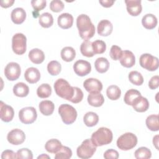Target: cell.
Here are the masks:
<instances>
[{"mask_svg":"<svg viewBox=\"0 0 159 159\" xmlns=\"http://www.w3.org/2000/svg\"><path fill=\"white\" fill-rule=\"evenodd\" d=\"M76 26L80 36L84 40L92 38L95 34V27L86 14H82L78 16Z\"/></svg>","mask_w":159,"mask_h":159,"instance_id":"cell-1","label":"cell"},{"mask_svg":"<svg viewBox=\"0 0 159 159\" xmlns=\"http://www.w3.org/2000/svg\"><path fill=\"white\" fill-rule=\"evenodd\" d=\"M113 138L112 131L107 127H100L96 132L93 133L91 140L96 146H102L110 143Z\"/></svg>","mask_w":159,"mask_h":159,"instance_id":"cell-2","label":"cell"},{"mask_svg":"<svg viewBox=\"0 0 159 159\" xmlns=\"http://www.w3.org/2000/svg\"><path fill=\"white\" fill-rule=\"evenodd\" d=\"M54 89L58 96L68 101L71 100L74 94V87L63 78H59L55 82Z\"/></svg>","mask_w":159,"mask_h":159,"instance_id":"cell-3","label":"cell"},{"mask_svg":"<svg viewBox=\"0 0 159 159\" xmlns=\"http://www.w3.org/2000/svg\"><path fill=\"white\" fill-rule=\"evenodd\" d=\"M58 113L62 121L67 125L73 124L77 117V112L75 107L68 104H61L58 107Z\"/></svg>","mask_w":159,"mask_h":159,"instance_id":"cell-4","label":"cell"},{"mask_svg":"<svg viewBox=\"0 0 159 159\" xmlns=\"http://www.w3.org/2000/svg\"><path fill=\"white\" fill-rule=\"evenodd\" d=\"M137 143V136L131 132H126L120 135L117 140V146L121 150H129Z\"/></svg>","mask_w":159,"mask_h":159,"instance_id":"cell-5","label":"cell"},{"mask_svg":"<svg viewBox=\"0 0 159 159\" xmlns=\"http://www.w3.org/2000/svg\"><path fill=\"white\" fill-rule=\"evenodd\" d=\"M96 150V146L91 139L84 140L77 148L76 153L79 158L87 159L91 158Z\"/></svg>","mask_w":159,"mask_h":159,"instance_id":"cell-6","label":"cell"},{"mask_svg":"<svg viewBox=\"0 0 159 159\" xmlns=\"http://www.w3.org/2000/svg\"><path fill=\"white\" fill-rule=\"evenodd\" d=\"M12 48L17 55L24 54L27 48V38L22 33H17L12 38Z\"/></svg>","mask_w":159,"mask_h":159,"instance_id":"cell-7","label":"cell"},{"mask_svg":"<svg viewBox=\"0 0 159 159\" xmlns=\"http://www.w3.org/2000/svg\"><path fill=\"white\" fill-rule=\"evenodd\" d=\"M139 63L142 68L150 71L157 70L159 66L158 58L149 53L142 54L139 58Z\"/></svg>","mask_w":159,"mask_h":159,"instance_id":"cell-8","label":"cell"},{"mask_svg":"<svg viewBox=\"0 0 159 159\" xmlns=\"http://www.w3.org/2000/svg\"><path fill=\"white\" fill-rule=\"evenodd\" d=\"M37 117L36 109L34 107H25L19 112V118L20 122L25 124L33 123Z\"/></svg>","mask_w":159,"mask_h":159,"instance_id":"cell-9","label":"cell"},{"mask_svg":"<svg viewBox=\"0 0 159 159\" xmlns=\"http://www.w3.org/2000/svg\"><path fill=\"white\" fill-rule=\"evenodd\" d=\"M20 66L16 62L9 63L4 69L5 76L9 81L17 80L20 75Z\"/></svg>","mask_w":159,"mask_h":159,"instance_id":"cell-10","label":"cell"},{"mask_svg":"<svg viewBox=\"0 0 159 159\" xmlns=\"http://www.w3.org/2000/svg\"><path fill=\"white\" fill-rule=\"evenodd\" d=\"M7 139L11 144L18 145L22 144L25 141V135L22 130L14 129L7 134Z\"/></svg>","mask_w":159,"mask_h":159,"instance_id":"cell-11","label":"cell"},{"mask_svg":"<svg viewBox=\"0 0 159 159\" xmlns=\"http://www.w3.org/2000/svg\"><path fill=\"white\" fill-rule=\"evenodd\" d=\"M75 73L80 76H84L88 75L91 71V66L89 62L83 60L76 61L73 65Z\"/></svg>","mask_w":159,"mask_h":159,"instance_id":"cell-12","label":"cell"},{"mask_svg":"<svg viewBox=\"0 0 159 159\" xmlns=\"http://www.w3.org/2000/svg\"><path fill=\"white\" fill-rule=\"evenodd\" d=\"M84 89L89 93L101 92L102 89V83L96 78H88L83 83Z\"/></svg>","mask_w":159,"mask_h":159,"instance_id":"cell-13","label":"cell"},{"mask_svg":"<svg viewBox=\"0 0 159 159\" xmlns=\"http://www.w3.org/2000/svg\"><path fill=\"white\" fill-rule=\"evenodd\" d=\"M126 8L128 13L132 16H137L142 12V4L140 0H125Z\"/></svg>","mask_w":159,"mask_h":159,"instance_id":"cell-14","label":"cell"},{"mask_svg":"<svg viewBox=\"0 0 159 159\" xmlns=\"http://www.w3.org/2000/svg\"><path fill=\"white\" fill-rule=\"evenodd\" d=\"M14 116V111L13 108L6 104L2 101L0 102V116L2 121L9 122L11 121Z\"/></svg>","mask_w":159,"mask_h":159,"instance_id":"cell-15","label":"cell"},{"mask_svg":"<svg viewBox=\"0 0 159 159\" xmlns=\"http://www.w3.org/2000/svg\"><path fill=\"white\" fill-rule=\"evenodd\" d=\"M119 60L120 64L125 68H131L135 63V57L134 53L129 50L122 51V54Z\"/></svg>","mask_w":159,"mask_h":159,"instance_id":"cell-16","label":"cell"},{"mask_svg":"<svg viewBox=\"0 0 159 159\" xmlns=\"http://www.w3.org/2000/svg\"><path fill=\"white\" fill-rule=\"evenodd\" d=\"M98 34L101 36L106 37L109 35L113 30L112 23L106 19L101 20L98 25L97 27Z\"/></svg>","mask_w":159,"mask_h":159,"instance_id":"cell-17","label":"cell"},{"mask_svg":"<svg viewBox=\"0 0 159 159\" xmlns=\"http://www.w3.org/2000/svg\"><path fill=\"white\" fill-rule=\"evenodd\" d=\"M132 106L135 111L139 112H143L148 110L149 107V102L146 98H144L140 95L135 99L132 104Z\"/></svg>","mask_w":159,"mask_h":159,"instance_id":"cell-18","label":"cell"},{"mask_svg":"<svg viewBox=\"0 0 159 159\" xmlns=\"http://www.w3.org/2000/svg\"><path fill=\"white\" fill-rule=\"evenodd\" d=\"M24 78L25 80L30 84L36 83L40 78V73L37 68L30 67L25 70Z\"/></svg>","mask_w":159,"mask_h":159,"instance_id":"cell-19","label":"cell"},{"mask_svg":"<svg viewBox=\"0 0 159 159\" xmlns=\"http://www.w3.org/2000/svg\"><path fill=\"white\" fill-rule=\"evenodd\" d=\"M58 25L63 29H68L73 25V17L69 13H63L58 17Z\"/></svg>","mask_w":159,"mask_h":159,"instance_id":"cell-20","label":"cell"},{"mask_svg":"<svg viewBox=\"0 0 159 159\" xmlns=\"http://www.w3.org/2000/svg\"><path fill=\"white\" fill-rule=\"evenodd\" d=\"M88 102L93 107H100L104 102V98L100 92H92L88 96Z\"/></svg>","mask_w":159,"mask_h":159,"instance_id":"cell-21","label":"cell"},{"mask_svg":"<svg viewBox=\"0 0 159 159\" xmlns=\"http://www.w3.org/2000/svg\"><path fill=\"white\" fill-rule=\"evenodd\" d=\"M11 17L15 24H20L25 20L26 12L23 8L17 7L12 11Z\"/></svg>","mask_w":159,"mask_h":159,"instance_id":"cell-22","label":"cell"},{"mask_svg":"<svg viewBox=\"0 0 159 159\" xmlns=\"http://www.w3.org/2000/svg\"><path fill=\"white\" fill-rule=\"evenodd\" d=\"M29 58L33 63L40 64L44 61L45 54L39 48H33L29 52Z\"/></svg>","mask_w":159,"mask_h":159,"instance_id":"cell-23","label":"cell"},{"mask_svg":"<svg viewBox=\"0 0 159 159\" xmlns=\"http://www.w3.org/2000/svg\"><path fill=\"white\" fill-rule=\"evenodd\" d=\"M39 108L43 115L50 116L54 111L55 105L51 101L44 100L39 103Z\"/></svg>","mask_w":159,"mask_h":159,"instance_id":"cell-24","label":"cell"},{"mask_svg":"<svg viewBox=\"0 0 159 159\" xmlns=\"http://www.w3.org/2000/svg\"><path fill=\"white\" fill-rule=\"evenodd\" d=\"M142 24L145 29H153L157 25V18L152 14H147L142 17Z\"/></svg>","mask_w":159,"mask_h":159,"instance_id":"cell-25","label":"cell"},{"mask_svg":"<svg viewBox=\"0 0 159 159\" xmlns=\"http://www.w3.org/2000/svg\"><path fill=\"white\" fill-rule=\"evenodd\" d=\"M13 93L17 97L24 98L28 95L29 93V88L24 83L19 82L14 86Z\"/></svg>","mask_w":159,"mask_h":159,"instance_id":"cell-26","label":"cell"},{"mask_svg":"<svg viewBox=\"0 0 159 159\" xmlns=\"http://www.w3.org/2000/svg\"><path fill=\"white\" fill-rule=\"evenodd\" d=\"M109 61L104 57L98 58L94 62L95 69L99 73H106L109 68Z\"/></svg>","mask_w":159,"mask_h":159,"instance_id":"cell-27","label":"cell"},{"mask_svg":"<svg viewBox=\"0 0 159 159\" xmlns=\"http://www.w3.org/2000/svg\"><path fill=\"white\" fill-rule=\"evenodd\" d=\"M146 125L151 131H158L159 130L158 115L152 114L148 116L146 119Z\"/></svg>","mask_w":159,"mask_h":159,"instance_id":"cell-28","label":"cell"},{"mask_svg":"<svg viewBox=\"0 0 159 159\" xmlns=\"http://www.w3.org/2000/svg\"><path fill=\"white\" fill-rule=\"evenodd\" d=\"M61 146L62 145L60 140L56 139H52L46 142L45 148L48 152L55 153L60 149Z\"/></svg>","mask_w":159,"mask_h":159,"instance_id":"cell-29","label":"cell"},{"mask_svg":"<svg viewBox=\"0 0 159 159\" xmlns=\"http://www.w3.org/2000/svg\"><path fill=\"white\" fill-rule=\"evenodd\" d=\"M61 57L63 60L70 62L74 60L76 57V52L71 47H65L61 51Z\"/></svg>","mask_w":159,"mask_h":159,"instance_id":"cell-30","label":"cell"},{"mask_svg":"<svg viewBox=\"0 0 159 159\" xmlns=\"http://www.w3.org/2000/svg\"><path fill=\"white\" fill-rule=\"evenodd\" d=\"M83 121L86 126L93 127L98 124L99 116L94 112H88L83 117Z\"/></svg>","mask_w":159,"mask_h":159,"instance_id":"cell-31","label":"cell"},{"mask_svg":"<svg viewBox=\"0 0 159 159\" xmlns=\"http://www.w3.org/2000/svg\"><path fill=\"white\" fill-rule=\"evenodd\" d=\"M81 54L86 57H92L95 54L92 47V42L88 40H84L80 45Z\"/></svg>","mask_w":159,"mask_h":159,"instance_id":"cell-32","label":"cell"},{"mask_svg":"<svg viewBox=\"0 0 159 159\" xmlns=\"http://www.w3.org/2000/svg\"><path fill=\"white\" fill-rule=\"evenodd\" d=\"M39 22L42 27L48 28L53 24V16L48 12H44L39 16Z\"/></svg>","mask_w":159,"mask_h":159,"instance_id":"cell-33","label":"cell"},{"mask_svg":"<svg viewBox=\"0 0 159 159\" xmlns=\"http://www.w3.org/2000/svg\"><path fill=\"white\" fill-rule=\"evenodd\" d=\"M106 94L109 99L114 101L118 99L120 97L121 91L117 86L111 85L107 88Z\"/></svg>","mask_w":159,"mask_h":159,"instance_id":"cell-34","label":"cell"},{"mask_svg":"<svg viewBox=\"0 0 159 159\" xmlns=\"http://www.w3.org/2000/svg\"><path fill=\"white\" fill-rule=\"evenodd\" d=\"M52 94V88L50 84L43 83L40 85L37 89V94L40 98H47Z\"/></svg>","mask_w":159,"mask_h":159,"instance_id":"cell-35","label":"cell"},{"mask_svg":"<svg viewBox=\"0 0 159 159\" xmlns=\"http://www.w3.org/2000/svg\"><path fill=\"white\" fill-rule=\"evenodd\" d=\"M140 95L141 94L139 91L134 89H130L125 93L124 98V101L126 104L132 106L135 99Z\"/></svg>","mask_w":159,"mask_h":159,"instance_id":"cell-36","label":"cell"},{"mask_svg":"<svg viewBox=\"0 0 159 159\" xmlns=\"http://www.w3.org/2000/svg\"><path fill=\"white\" fill-rule=\"evenodd\" d=\"M55 154V159H68L72 156V151L68 147L61 146L60 149Z\"/></svg>","mask_w":159,"mask_h":159,"instance_id":"cell-37","label":"cell"},{"mask_svg":"<svg viewBox=\"0 0 159 159\" xmlns=\"http://www.w3.org/2000/svg\"><path fill=\"white\" fill-rule=\"evenodd\" d=\"M61 70V66L60 63L56 60L50 61L47 65V70L50 75L52 76L58 75Z\"/></svg>","mask_w":159,"mask_h":159,"instance_id":"cell-38","label":"cell"},{"mask_svg":"<svg viewBox=\"0 0 159 159\" xmlns=\"http://www.w3.org/2000/svg\"><path fill=\"white\" fill-rule=\"evenodd\" d=\"M129 80L134 84L140 86L143 83V78L140 73L137 71H132L129 74Z\"/></svg>","mask_w":159,"mask_h":159,"instance_id":"cell-39","label":"cell"},{"mask_svg":"<svg viewBox=\"0 0 159 159\" xmlns=\"http://www.w3.org/2000/svg\"><path fill=\"white\" fill-rule=\"evenodd\" d=\"M134 155L137 159H148L151 158L152 152L148 148L142 147L135 150Z\"/></svg>","mask_w":159,"mask_h":159,"instance_id":"cell-40","label":"cell"},{"mask_svg":"<svg viewBox=\"0 0 159 159\" xmlns=\"http://www.w3.org/2000/svg\"><path fill=\"white\" fill-rule=\"evenodd\" d=\"M92 47L94 54H101L106 51V45L104 41L96 40L92 42Z\"/></svg>","mask_w":159,"mask_h":159,"instance_id":"cell-41","label":"cell"},{"mask_svg":"<svg viewBox=\"0 0 159 159\" xmlns=\"http://www.w3.org/2000/svg\"><path fill=\"white\" fill-rule=\"evenodd\" d=\"M122 54V50L120 47L117 45H112L110 49L109 55L111 58L114 60H120Z\"/></svg>","mask_w":159,"mask_h":159,"instance_id":"cell-42","label":"cell"},{"mask_svg":"<svg viewBox=\"0 0 159 159\" xmlns=\"http://www.w3.org/2000/svg\"><path fill=\"white\" fill-rule=\"evenodd\" d=\"M17 158H24V159H32L33 154L31 150L28 148H23L19 150L17 153Z\"/></svg>","mask_w":159,"mask_h":159,"instance_id":"cell-43","label":"cell"},{"mask_svg":"<svg viewBox=\"0 0 159 159\" xmlns=\"http://www.w3.org/2000/svg\"><path fill=\"white\" fill-rule=\"evenodd\" d=\"M47 2L45 0H32L31 1V5L34 9L35 13H37L44 9L46 6Z\"/></svg>","mask_w":159,"mask_h":159,"instance_id":"cell-44","label":"cell"},{"mask_svg":"<svg viewBox=\"0 0 159 159\" xmlns=\"http://www.w3.org/2000/svg\"><path fill=\"white\" fill-rule=\"evenodd\" d=\"M64 8V4L60 0H53L50 2V9L54 12H59Z\"/></svg>","mask_w":159,"mask_h":159,"instance_id":"cell-45","label":"cell"},{"mask_svg":"<svg viewBox=\"0 0 159 159\" xmlns=\"http://www.w3.org/2000/svg\"><path fill=\"white\" fill-rule=\"evenodd\" d=\"M83 98V93L81 89L78 87H74V94L70 101L77 104L80 102Z\"/></svg>","mask_w":159,"mask_h":159,"instance_id":"cell-46","label":"cell"},{"mask_svg":"<svg viewBox=\"0 0 159 159\" xmlns=\"http://www.w3.org/2000/svg\"><path fill=\"white\" fill-rule=\"evenodd\" d=\"M104 158L105 159H117L119 158V153L114 149H109L104 153Z\"/></svg>","mask_w":159,"mask_h":159,"instance_id":"cell-47","label":"cell"},{"mask_svg":"<svg viewBox=\"0 0 159 159\" xmlns=\"http://www.w3.org/2000/svg\"><path fill=\"white\" fill-rule=\"evenodd\" d=\"M159 86V76L158 75L153 76L151 78L148 82V86L151 89H155Z\"/></svg>","mask_w":159,"mask_h":159,"instance_id":"cell-48","label":"cell"},{"mask_svg":"<svg viewBox=\"0 0 159 159\" xmlns=\"http://www.w3.org/2000/svg\"><path fill=\"white\" fill-rule=\"evenodd\" d=\"M1 158H17L16 153L11 150H6L2 152L1 154Z\"/></svg>","mask_w":159,"mask_h":159,"instance_id":"cell-49","label":"cell"},{"mask_svg":"<svg viewBox=\"0 0 159 159\" xmlns=\"http://www.w3.org/2000/svg\"><path fill=\"white\" fill-rule=\"evenodd\" d=\"M14 2V0H4V1H1L0 4L2 7L7 8L12 6Z\"/></svg>","mask_w":159,"mask_h":159,"instance_id":"cell-50","label":"cell"},{"mask_svg":"<svg viewBox=\"0 0 159 159\" xmlns=\"http://www.w3.org/2000/svg\"><path fill=\"white\" fill-rule=\"evenodd\" d=\"M114 0H103V1H99V2L101 4L102 6L104 7H111L113 4L114 3Z\"/></svg>","mask_w":159,"mask_h":159,"instance_id":"cell-51","label":"cell"},{"mask_svg":"<svg viewBox=\"0 0 159 159\" xmlns=\"http://www.w3.org/2000/svg\"><path fill=\"white\" fill-rule=\"evenodd\" d=\"M153 145L155 146L157 150H158V135H155L153 139Z\"/></svg>","mask_w":159,"mask_h":159,"instance_id":"cell-52","label":"cell"},{"mask_svg":"<svg viewBox=\"0 0 159 159\" xmlns=\"http://www.w3.org/2000/svg\"><path fill=\"white\" fill-rule=\"evenodd\" d=\"M50 158L49 156H48L47 155H45V154H42L41 155H40L37 157L38 159H39V158Z\"/></svg>","mask_w":159,"mask_h":159,"instance_id":"cell-53","label":"cell"}]
</instances>
